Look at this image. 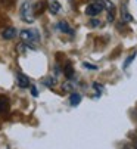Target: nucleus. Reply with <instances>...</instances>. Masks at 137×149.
<instances>
[{"label": "nucleus", "mask_w": 137, "mask_h": 149, "mask_svg": "<svg viewBox=\"0 0 137 149\" xmlns=\"http://www.w3.org/2000/svg\"><path fill=\"white\" fill-rule=\"evenodd\" d=\"M19 13H21V18H22V21L24 22H33L34 21V6L30 3V2H24L21 5V10H19Z\"/></svg>", "instance_id": "1"}, {"label": "nucleus", "mask_w": 137, "mask_h": 149, "mask_svg": "<svg viewBox=\"0 0 137 149\" xmlns=\"http://www.w3.org/2000/svg\"><path fill=\"white\" fill-rule=\"evenodd\" d=\"M19 37H21V40L24 41V43H27V45H34V43H37V41L40 40V37H38V33L37 31H34V30H22L21 33H19Z\"/></svg>", "instance_id": "2"}, {"label": "nucleus", "mask_w": 137, "mask_h": 149, "mask_svg": "<svg viewBox=\"0 0 137 149\" xmlns=\"http://www.w3.org/2000/svg\"><path fill=\"white\" fill-rule=\"evenodd\" d=\"M103 5L102 3H99V2H96V3H90L88 6H87V9H86V13L88 15V16H96V15H99L102 10H103Z\"/></svg>", "instance_id": "3"}, {"label": "nucleus", "mask_w": 137, "mask_h": 149, "mask_svg": "<svg viewBox=\"0 0 137 149\" xmlns=\"http://www.w3.org/2000/svg\"><path fill=\"white\" fill-rule=\"evenodd\" d=\"M16 83H18V86H19L21 89L30 87V80H28V77L24 75L22 72H18V74H16Z\"/></svg>", "instance_id": "4"}, {"label": "nucleus", "mask_w": 137, "mask_h": 149, "mask_svg": "<svg viewBox=\"0 0 137 149\" xmlns=\"http://www.w3.org/2000/svg\"><path fill=\"white\" fill-rule=\"evenodd\" d=\"M16 30L15 28H12V27H9V28H5V31L2 33V37L5 38V40H10V38H13V37H16Z\"/></svg>", "instance_id": "5"}, {"label": "nucleus", "mask_w": 137, "mask_h": 149, "mask_svg": "<svg viewBox=\"0 0 137 149\" xmlns=\"http://www.w3.org/2000/svg\"><path fill=\"white\" fill-rule=\"evenodd\" d=\"M121 16H122V21H125V22H131V21H133L131 13L127 10V6L125 5H122V8H121Z\"/></svg>", "instance_id": "6"}, {"label": "nucleus", "mask_w": 137, "mask_h": 149, "mask_svg": "<svg viewBox=\"0 0 137 149\" xmlns=\"http://www.w3.org/2000/svg\"><path fill=\"white\" fill-rule=\"evenodd\" d=\"M58 28H59V31H62V33H68V34H74V31L70 28V25H68L66 22H59L58 24Z\"/></svg>", "instance_id": "7"}, {"label": "nucleus", "mask_w": 137, "mask_h": 149, "mask_svg": "<svg viewBox=\"0 0 137 149\" xmlns=\"http://www.w3.org/2000/svg\"><path fill=\"white\" fill-rule=\"evenodd\" d=\"M49 9H50L52 13H58V12L61 10V5H59V2H56V0H52L50 5H49Z\"/></svg>", "instance_id": "8"}, {"label": "nucleus", "mask_w": 137, "mask_h": 149, "mask_svg": "<svg viewBox=\"0 0 137 149\" xmlns=\"http://www.w3.org/2000/svg\"><path fill=\"white\" fill-rule=\"evenodd\" d=\"M80 102H81V96H80L78 93H72L71 97H70V103H71L72 106H75V105H78Z\"/></svg>", "instance_id": "9"}, {"label": "nucleus", "mask_w": 137, "mask_h": 149, "mask_svg": "<svg viewBox=\"0 0 137 149\" xmlns=\"http://www.w3.org/2000/svg\"><path fill=\"white\" fill-rule=\"evenodd\" d=\"M8 109V97L0 96V112H3Z\"/></svg>", "instance_id": "10"}, {"label": "nucleus", "mask_w": 137, "mask_h": 149, "mask_svg": "<svg viewBox=\"0 0 137 149\" xmlns=\"http://www.w3.org/2000/svg\"><path fill=\"white\" fill-rule=\"evenodd\" d=\"M46 9V3L44 2H38L37 6H34V13H38V12H43Z\"/></svg>", "instance_id": "11"}, {"label": "nucleus", "mask_w": 137, "mask_h": 149, "mask_svg": "<svg viewBox=\"0 0 137 149\" xmlns=\"http://www.w3.org/2000/svg\"><path fill=\"white\" fill-rule=\"evenodd\" d=\"M134 58H136V52H134V53H133V55H130V56H128V58H127V61H125V62H124V70H125V68H128V67H130V63H131V62H133V59H134Z\"/></svg>", "instance_id": "12"}, {"label": "nucleus", "mask_w": 137, "mask_h": 149, "mask_svg": "<svg viewBox=\"0 0 137 149\" xmlns=\"http://www.w3.org/2000/svg\"><path fill=\"white\" fill-rule=\"evenodd\" d=\"M124 149H136V148H134V146H131V145H127Z\"/></svg>", "instance_id": "13"}, {"label": "nucleus", "mask_w": 137, "mask_h": 149, "mask_svg": "<svg viewBox=\"0 0 137 149\" xmlns=\"http://www.w3.org/2000/svg\"><path fill=\"white\" fill-rule=\"evenodd\" d=\"M134 148L137 149V139H136V143H134Z\"/></svg>", "instance_id": "14"}]
</instances>
